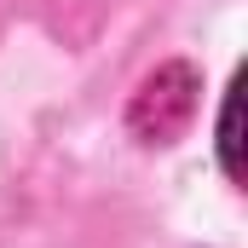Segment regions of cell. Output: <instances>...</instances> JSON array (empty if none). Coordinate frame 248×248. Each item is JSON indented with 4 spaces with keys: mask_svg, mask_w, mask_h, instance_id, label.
I'll return each mask as SVG.
<instances>
[{
    "mask_svg": "<svg viewBox=\"0 0 248 248\" xmlns=\"http://www.w3.org/2000/svg\"><path fill=\"white\" fill-rule=\"evenodd\" d=\"M190 110H196V69L173 58V63H162L156 75H144V87L127 104V127L144 144H168V139L185 133Z\"/></svg>",
    "mask_w": 248,
    "mask_h": 248,
    "instance_id": "1",
    "label": "cell"
},
{
    "mask_svg": "<svg viewBox=\"0 0 248 248\" xmlns=\"http://www.w3.org/2000/svg\"><path fill=\"white\" fill-rule=\"evenodd\" d=\"M243 75L225 87V104H219V168L225 179H243V139H237V110H243Z\"/></svg>",
    "mask_w": 248,
    "mask_h": 248,
    "instance_id": "2",
    "label": "cell"
}]
</instances>
